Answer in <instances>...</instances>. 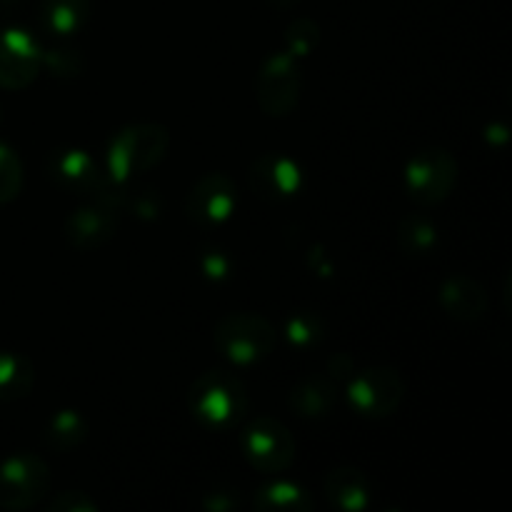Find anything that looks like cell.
I'll return each mask as SVG.
<instances>
[{"mask_svg": "<svg viewBox=\"0 0 512 512\" xmlns=\"http://www.w3.org/2000/svg\"><path fill=\"white\" fill-rule=\"evenodd\" d=\"M235 205H238V185L228 173L215 170L195 180L185 198V213L200 228H215L235 213Z\"/></svg>", "mask_w": 512, "mask_h": 512, "instance_id": "9c48e42d", "label": "cell"}, {"mask_svg": "<svg viewBox=\"0 0 512 512\" xmlns=\"http://www.w3.org/2000/svg\"><path fill=\"white\" fill-rule=\"evenodd\" d=\"M303 185V173L293 158L283 153H263L250 165V188L265 203L295 198Z\"/></svg>", "mask_w": 512, "mask_h": 512, "instance_id": "7c38bea8", "label": "cell"}, {"mask_svg": "<svg viewBox=\"0 0 512 512\" xmlns=\"http://www.w3.org/2000/svg\"><path fill=\"white\" fill-rule=\"evenodd\" d=\"M270 3H273L275 8H283V10H288V8H293V5H298L300 0H270Z\"/></svg>", "mask_w": 512, "mask_h": 512, "instance_id": "4dcf8cb0", "label": "cell"}, {"mask_svg": "<svg viewBox=\"0 0 512 512\" xmlns=\"http://www.w3.org/2000/svg\"><path fill=\"white\" fill-rule=\"evenodd\" d=\"M48 173L63 190L90 200L108 183V173L103 165L80 148L55 150L48 158Z\"/></svg>", "mask_w": 512, "mask_h": 512, "instance_id": "8fae6325", "label": "cell"}, {"mask_svg": "<svg viewBox=\"0 0 512 512\" xmlns=\"http://www.w3.org/2000/svg\"><path fill=\"white\" fill-rule=\"evenodd\" d=\"M253 505L260 512H310L315 500L293 480H273L255 493Z\"/></svg>", "mask_w": 512, "mask_h": 512, "instance_id": "ac0fdd59", "label": "cell"}, {"mask_svg": "<svg viewBox=\"0 0 512 512\" xmlns=\"http://www.w3.org/2000/svg\"><path fill=\"white\" fill-rule=\"evenodd\" d=\"M98 503L83 490H63L48 503V512H95Z\"/></svg>", "mask_w": 512, "mask_h": 512, "instance_id": "4316f807", "label": "cell"}, {"mask_svg": "<svg viewBox=\"0 0 512 512\" xmlns=\"http://www.w3.org/2000/svg\"><path fill=\"white\" fill-rule=\"evenodd\" d=\"M50 468L43 458L20 450L0 465V508L30 510L48 495Z\"/></svg>", "mask_w": 512, "mask_h": 512, "instance_id": "52a82bcc", "label": "cell"}, {"mask_svg": "<svg viewBox=\"0 0 512 512\" xmlns=\"http://www.w3.org/2000/svg\"><path fill=\"white\" fill-rule=\"evenodd\" d=\"M170 148V130L160 123H133L115 130L105 150V173L113 183H130L163 163Z\"/></svg>", "mask_w": 512, "mask_h": 512, "instance_id": "6da1fadb", "label": "cell"}, {"mask_svg": "<svg viewBox=\"0 0 512 512\" xmlns=\"http://www.w3.org/2000/svg\"><path fill=\"white\" fill-rule=\"evenodd\" d=\"M303 73L300 58L288 50H278L263 63L258 73V105L268 118H288L298 108Z\"/></svg>", "mask_w": 512, "mask_h": 512, "instance_id": "ba28073f", "label": "cell"}, {"mask_svg": "<svg viewBox=\"0 0 512 512\" xmlns=\"http://www.w3.org/2000/svg\"><path fill=\"white\" fill-rule=\"evenodd\" d=\"M200 270H203V275L208 280H225L233 273V260L223 250L208 248L200 255Z\"/></svg>", "mask_w": 512, "mask_h": 512, "instance_id": "83f0119b", "label": "cell"}, {"mask_svg": "<svg viewBox=\"0 0 512 512\" xmlns=\"http://www.w3.org/2000/svg\"><path fill=\"white\" fill-rule=\"evenodd\" d=\"M455 183H458V160L450 150L438 145L418 150L403 170L405 193L423 208L443 203L455 190Z\"/></svg>", "mask_w": 512, "mask_h": 512, "instance_id": "277c9868", "label": "cell"}, {"mask_svg": "<svg viewBox=\"0 0 512 512\" xmlns=\"http://www.w3.org/2000/svg\"><path fill=\"white\" fill-rule=\"evenodd\" d=\"M160 195L158 190L153 188H130L125 183V193H123V208L120 210H130L135 218L140 220H155L160 215Z\"/></svg>", "mask_w": 512, "mask_h": 512, "instance_id": "484cf974", "label": "cell"}, {"mask_svg": "<svg viewBox=\"0 0 512 512\" xmlns=\"http://www.w3.org/2000/svg\"><path fill=\"white\" fill-rule=\"evenodd\" d=\"M275 333L273 323L258 313H230L215 328V348L228 363L255 365L260 360L270 358L275 350Z\"/></svg>", "mask_w": 512, "mask_h": 512, "instance_id": "3957f363", "label": "cell"}, {"mask_svg": "<svg viewBox=\"0 0 512 512\" xmlns=\"http://www.w3.org/2000/svg\"><path fill=\"white\" fill-rule=\"evenodd\" d=\"M335 400H338V388L328 375L305 378L288 395V405L293 408V413L305 420L325 418L335 408Z\"/></svg>", "mask_w": 512, "mask_h": 512, "instance_id": "2e32d148", "label": "cell"}, {"mask_svg": "<svg viewBox=\"0 0 512 512\" xmlns=\"http://www.w3.org/2000/svg\"><path fill=\"white\" fill-rule=\"evenodd\" d=\"M395 240L405 255L420 258V255H428L438 248V228L423 215H408V218L400 220Z\"/></svg>", "mask_w": 512, "mask_h": 512, "instance_id": "44dd1931", "label": "cell"}, {"mask_svg": "<svg viewBox=\"0 0 512 512\" xmlns=\"http://www.w3.org/2000/svg\"><path fill=\"white\" fill-rule=\"evenodd\" d=\"M245 460L260 473H283L295 460V438L288 425L270 415H258L245 425L240 435Z\"/></svg>", "mask_w": 512, "mask_h": 512, "instance_id": "8992f818", "label": "cell"}, {"mask_svg": "<svg viewBox=\"0 0 512 512\" xmlns=\"http://www.w3.org/2000/svg\"><path fill=\"white\" fill-rule=\"evenodd\" d=\"M90 13H93V0H43L38 18L48 33L65 38L78 33L88 23Z\"/></svg>", "mask_w": 512, "mask_h": 512, "instance_id": "e0dca14e", "label": "cell"}, {"mask_svg": "<svg viewBox=\"0 0 512 512\" xmlns=\"http://www.w3.org/2000/svg\"><path fill=\"white\" fill-rule=\"evenodd\" d=\"M190 410L210 430H230L248 415V388L228 370H208L190 388Z\"/></svg>", "mask_w": 512, "mask_h": 512, "instance_id": "7a4b0ae2", "label": "cell"}, {"mask_svg": "<svg viewBox=\"0 0 512 512\" xmlns=\"http://www.w3.org/2000/svg\"><path fill=\"white\" fill-rule=\"evenodd\" d=\"M203 508L210 512H233L240 508V493L238 490H208L203 495Z\"/></svg>", "mask_w": 512, "mask_h": 512, "instance_id": "f1b7e54d", "label": "cell"}, {"mask_svg": "<svg viewBox=\"0 0 512 512\" xmlns=\"http://www.w3.org/2000/svg\"><path fill=\"white\" fill-rule=\"evenodd\" d=\"M325 325L320 320L318 313H310V310H300V313L290 315L285 320V340L295 348H315V345L323 340Z\"/></svg>", "mask_w": 512, "mask_h": 512, "instance_id": "7402d4cb", "label": "cell"}, {"mask_svg": "<svg viewBox=\"0 0 512 512\" xmlns=\"http://www.w3.org/2000/svg\"><path fill=\"white\" fill-rule=\"evenodd\" d=\"M440 308L455 323H478L488 313V293L478 280L468 275H455L440 285Z\"/></svg>", "mask_w": 512, "mask_h": 512, "instance_id": "5bb4252c", "label": "cell"}, {"mask_svg": "<svg viewBox=\"0 0 512 512\" xmlns=\"http://www.w3.org/2000/svg\"><path fill=\"white\" fill-rule=\"evenodd\" d=\"M325 495L338 510L363 512L373 503V490L363 470L353 465H338L325 478Z\"/></svg>", "mask_w": 512, "mask_h": 512, "instance_id": "9a60e30c", "label": "cell"}, {"mask_svg": "<svg viewBox=\"0 0 512 512\" xmlns=\"http://www.w3.org/2000/svg\"><path fill=\"white\" fill-rule=\"evenodd\" d=\"M353 373H355V360L350 358L348 353H335L333 358L328 360V378L335 380V383H340V380L348 383V380L353 378Z\"/></svg>", "mask_w": 512, "mask_h": 512, "instance_id": "f546056e", "label": "cell"}, {"mask_svg": "<svg viewBox=\"0 0 512 512\" xmlns=\"http://www.w3.org/2000/svg\"><path fill=\"white\" fill-rule=\"evenodd\" d=\"M23 163L10 145L0 143V205L13 203L23 193Z\"/></svg>", "mask_w": 512, "mask_h": 512, "instance_id": "603a6c76", "label": "cell"}, {"mask_svg": "<svg viewBox=\"0 0 512 512\" xmlns=\"http://www.w3.org/2000/svg\"><path fill=\"white\" fill-rule=\"evenodd\" d=\"M85 438H88V420L73 408L58 410L45 428V445L60 455L78 450Z\"/></svg>", "mask_w": 512, "mask_h": 512, "instance_id": "d6986e66", "label": "cell"}, {"mask_svg": "<svg viewBox=\"0 0 512 512\" xmlns=\"http://www.w3.org/2000/svg\"><path fill=\"white\" fill-rule=\"evenodd\" d=\"M40 63L55 78H78L83 73V55L73 48H50L40 53Z\"/></svg>", "mask_w": 512, "mask_h": 512, "instance_id": "d4e9b609", "label": "cell"}, {"mask_svg": "<svg viewBox=\"0 0 512 512\" xmlns=\"http://www.w3.org/2000/svg\"><path fill=\"white\" fill-rule=\"evenodd\" d=\"M118 230V210L103 200H90L65 218L63 233L68 245L78 250H95L113 240Z\"/></svg>", "mask_w": 512, "mask_h": 512, "instance_id": "4fadbf2b", "label": "cell"}, {"mask_svg": "<svg viewBox=\"0 0 512 512\" xmlns=\"http://www.w3.org/2000/svg\"><path fill=\"white\" fill-rule=\"evenodd\" d=\"M320 38H323V33L313 18H295L285 30V50L293 53L295 58H305V55L315 53Z\"/></svg>", "mask_w": 512, "mask_h": 512, "instance_id": "cb8c5ba5", "label": "cell"}, {"mask_svg": "<svg viewBox=\"0 0 512 512\" xmlns=\"http://www.w3.org/2000/svg\"><path fill=\"white\" fill-rule=\"evenodd\" d=\"M348 403L360 418L383 420L400 410L405 400V380L388 365L355 370L353 378L345 383Z\"/></svg>", "mask_w": 512, "mask_h": 512, "instance_id": "5b68a950", "label": "cell"}, {"mask_svg": "<svg viewBox=\"0 0 512 512\" xmlns=\"http://www.w3.org/2000/svg\"><path fill=\"white\" fill-rule=\"evenodd\" d=\"M35 385V368L25 355L0 350V403L28 398Z\"/></svg>", "mask_w": 512, "mask_h": 512, "instance_id": "ffe728a7", "label": "cell"}, {"mask_svg": "<svg viewBox=\"0 0 512 512\" xmlns=\"http://www.w3.org/2000/svg\"><path fill=\"white\" fill-rule=\"evenodd\" d=\"M43 48L30 33L20 28L0 30V88L25 90L35 83L40 68Z\"/></svg>", "mask_w": 512, "mask_h": 512, "instance_id": "30bf717a", "label": "cell"}]
</instances>
